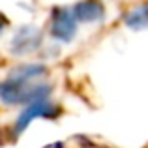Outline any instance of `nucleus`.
I'll use <instances>...</instances> for the list:
<instances>
[{
    "label": "nucleus",
    "mask_w": 148,
    "mask_h": 148,
    "mask_svg": "<svg viewBox=\"0 0 148 148\" xmlns=\"http://www.w3.org/2000/svg\"><path fill=\"white\" fill-rule=\"evenodd\" d=\"M75 15L84 21H96V19L103 17V6L96 0H84L79 6H75Z\"/></svg>",
    "instance_id": "obj_1"
},
{
    "label": "nucleus",
    "mask_w": 148,
    "mask_h": 148,
    "mask_svg": "<svg viewBox=\"0 0 148 148\" xmlns=\"http://www.w3.org/2000/svg\"><path fill=\"white\" fill-rule=\"evenodd\" d=\"M54 36H58L60 40H69L73 38V32H75V21H73V15L66 13V15H58L54 17Z\"/></svg>",
    "instance_id": "obj_2"
},
{
    "label": "nucleus",
    "mask_w": 148,
    "mask_h": 148,
    "mask_svg": "<svg viewBox=\"0 0 148 148\" xmlns=\"http://www.w3.org/2000/svg\"><path fill=\"white\" fill-rule=\"evenodd\" d=\"M127 25L133 28H148V6L137 8L133 13L127 15Z\"/></svg>",
    "instance_id": "obj_3"
}]
</instances>
